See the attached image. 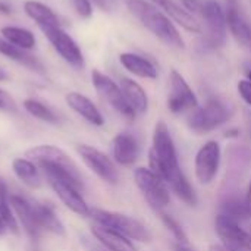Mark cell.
<instances>
[{
    "mask_svg": "<svg viewBox=\"0 0 251 251\" xmlns=\"http://www.w3.org/2000/svg\"><path fill=\"white\" fill-rule=\"evenodd\" d=\"M129 12L160 41L174 49H184L185 43L172 19L147 0H126Z\"/></svg>",
    "mask_w": 251,
    "mask_h": 251,
    "instance_id": "cell-1",
    "label": "cell"
},
{
    "mask_svg": "<svg viewBox=\"0 0 251 251\" xmlns=\"http://www.w3.org/2000/svg\"><path fill=\"white\" fill-rule=\"evenodd\" d=\"M149 169L159 175L165 182L182 171L178 163V154L169 128L163 121H159L154 126L153 146L149 153Z\"/></svg>",
    "mask_w": 251,
    "mask_h": 251,
    "instance_id": "cell-2",
    "label": "cell"
},
{
    "mask_svg": "<svg viewBox=\"0 0 251 251\" xmlns=\"http://www.w3.org/2000/svg\"><path fill=\"white\" fill-rule=\"evenodd\" d=\"M90 216L93 221L99 225H103L106 228H110L122 235H125L129 240H135L140 243H149L151 240V232L149 228L140 222L138 219H134L131 216L118 213V212H109L103 209H91Z\"/></svg>",
    "mask_w": 251,
    "mask_h": 251,
    "instance_id": "cell-3",
    "label": "cell"
},
{
    "mask_svg": "<svg viewBox=\"0 0 251 251\" xmlns=\"http://www.w3.org/2000/svg\"><path fill=\"white\" fill-rule=\"evenodd\" d=\"M231 116L232 109L229 104L219 99H210L190 116L188 126L196 134H207L228 122Z\"/></svg>",
    "mask_w": 251,
    "mask_h": 251,
    "instance_id": "cell-4",
    "label": "cell"
},
{
    "mask_svg": "<svg viewBox=\"0 0 251 251\" xmlns=\"http://www.w3.org/2000/svg\"><path fill=\"white\" fill-rule=\"evenodd\" d=\"M134 181L138 190L141 191V194L144 196V199L149 201V204L153 209L162 210L169 204L171 194H169L168 184L151 169L137 168L134 172Z\"/></svg>",
    "mask_w": 251,
    "mask_h": 251,
    "instance_id": "cell-5",
    "label": "cell"
},
{
    "mask_svg": "<svg viewBox=\"0 0 251 251\" xmlns=\"http://www.w3.org/2000/svg\"><path fill=\"white\" fill-rule=\"evenodd\" d=\"M41 32L46 35V38L50 41L53 49L57 51V54L71 66L81 69L84 66V54L78 46V43L60 26V25H53V26H44L40 28Z\"/></svg>",
    "mask_w": 251,
    "mask_h": 251,
    "instance_id": "cell-6",
    "label": "cell"
},
{
    "mask_svg": "<svg viewBox=\"0 0 251 251\" xmlns=\"http://www.w3.org/2000/svg\"><path fill=\"white\" fill-rule=\"evenodd\" d=\"M91 81L96 88V91L101 96L103 100H106L118 113H121L124 118L132 121L135 119V112L128 104V101L124 97V93L121 87L106 74L100 72L99 69H93L91 72Z\"/></svg>",
    "mask_w": 251,
    "mask_h": 251,
    "instance_id": "cell-7",
    "label": "cell"
},
{
    "mask_svg": "<svg viewBox=\"0 0 251 251\" xmlns=\"http://www.w3.org/2000/svg\"><path fill=\"white\" fill-rule=\"evenodd\" d=\"M200 15L207 26V46L212 49L224 46L226 40V18L222 6L216 0H206L201 4Z\"/></svg>",
    "mask_w": 251,
    "mask_h": 251,
    "instance_id": "cell-8",
    "label": "cell"
},
{
    "mask_svg": "<svg viewBox=\"0 0 251 251\" xmlns=\"http://www.w3.org/2000/svg\"><path fill=\"white\" fill-rule=\"evenodd\" d=\"M197 106H199V100L193 88L188 85L185 78L178 71L174 69L169 76V97H168L169 110L178 115L187 110L197 109Z\"/></svg>",
    "mask_w": 251,
    "mask_h": 251,
    "instance_id": "cell-9",
    "label": "cell"
},
{
    "mask_svg": "<svg viewBox=\"0 0 251 251\" xmlns=\"http://www.w3.org/2000/svg\"><path fill=\"white\" fill-rule=\"evenodd\" d=\"M215 229L222 241V247L228 251H251V234L246 232L238 222L218 215Z\"/></svg>",
    "mask_w": 251,
    "mask_h": 251,
    "instance_id": "cell-10",
    "label": "cell"
},
{
    "mask_svg": "<svg viewBox=\"0 0 251 251\" xmlns=\"http://www.w3.org/2000/svg\"><path fill=\"white\" fill-rule=\"evenodd\" d=\"M221 165V146L216 141H207L200 147L196 156V178L201 185L210 184L219 171Z\"/></svg>",
    "mask_w": 251,
    "mask_h": 251,
    "instance_id": "cell-11",
    "label": "cell"
},
{
    "mask_svg": "<svg viewBox=\"0 0 251 251\" xmlns=\"http://www.w3.org/2000/svg\"><path fill=\"white\" fill-rule=\"evenodd\" d=\"M78 153L82 159V162L104 182L107 184H118V171L113 165V162L100 150L91 147V146H79Z\"/></svg>",
    "mask_w": 251,
    "mask_h": 251,
    "instance_id": "cell-12",
    "label": "cell"
},
{
    "mask_svg": "<svg viewBox=\"0 0 251 251\" xmlns=\"http://www.w3.org/2000/svg\"><path fill=\"white\" fill-rule=\"evenodd\" d=\"M25 157L29 159L31 162L34 163H38V165H56V166H60V168H65L74 174H79L76 165L74 163V160L59 147L56 146H37V147H32L29 150L25 151Z\"/></svg>",
    "mask_w": 251,
    "mask_h": 251,
    "instance_id": "cell-13",
    "label": "cell"
},
{
    "mask_svg": "<svg viewBox=\"0 0 251 251\" xmlns=\"http://www.w3.org/2000/svg\"><path fill=\"white\" fill-rule=\"evenodd\" d=\"M49 185L54 191V194L60 199V201L78 216H90V207L81 196V190L74 187L66 181H60L56 178H47Z\"/></svg>",
    "mask_w": 251,
    "mask_h": 251,
    "instance_id": "cell-14",
    "label": "cell"
},
{
    "mask_svg": "<svg viewBox=\"0 0 251 251\" xmlns=\"http://www.w3.org/2000/svg\"><path fill=\"white\" fill-rule=\"evenodd\" d=\"M225 18H226V26L229 28L234 38L243 44L251 46V26L244 19L238 0H225Z\"/></svg>",
    "mask_w": 251,
    "mask_h": 251,
    "instance_id": "cell-15",
    "label": "cell"
},
{
    "mask_svg": "<svg viewBox=\"0 0 251 251\" xmlns=\"http://www.w3.org/2000/svg\"><path fill=\"white\" fill-rule=\"evenodd\" d=\"M9 200H10L12 210L15 212L16 219L22 225L25 234L31 240H37L41 235L43 231L40 229V226H38V224L35 221L34 210H32V201L26 200L22 196H16V194H12Z\"/></svg>",
    "mask_w": 251,
    "mask_h": 251,
    "instance_id": "cell-16",
    "label": "cell"
},
{
    "mask_svg": "<svg viewBox=\"0 0 251 251\" xmlns=\"http://www.w3.org/2000/svg\"><path fill=\"white\" fill-rule=\"evenodd\" d=\"M65 100H66V104L75 113H78L81 118H84L91 125H96V126L104 125V118H103L101 112L87 96L76 93V91H71L66 94Z\"/></svg>",
    "mask_w": 251,
    "mask_h": 251,
    "instance_id": "cell-17",
    "label": "cell"
},
{
    "mask_svg": "<svg viewBox=\"0 0 251 251\" xmlns=\"http://www.w3.org/2000/svg\"><path fill=\"white\" fill-rule=\"evenodd\" d=\"M159 9H162L174 22H176L178 25H181L184 29L190 31V32H194V34H199L201 32V25L200 22L196 19V16L188 12L184 6L178 4L176 1L174 0H153Z\"/></svg>",
    "mask_w": 251,
    "mask_h": 251,
    "instance_id": "cell-18",
    "label": "cell"
},
{
    "mask_svg": "<svg viewBox=\"0 0 251 251\" xmlns=\"http://www.w3.org/2000/svg\"><path fill=\"white\" fill-rule=\"evenodd\" d=\"M91 234L94 237L96 241H99L103 247H106L110 251H135L134 244L131 243L129 238H126L125 235L106 228L103 225H93L91 226Z\"/></svg>",
    "mask_w": 251,
    "mask_h": 251,
    "instance_id": "cell-19",
    "label": "cell"
},
{
    "mask_svg": "<svg viewBox=\"0 0 251 251\" xmlns=\"http://www.w3.org/2000/svg\"><path fill=\"white\" fill-rule=\"evenodd\" d=\"M140 147L137 140L128 134L121 132L113 138V157L122 166H131L137 162Z\"/></svg>",
    "mask_w": 251,
    "mask_h": 251,
    "instance_id": "cell-20",
    "label": "cell"
},
{
    "mask_svg": "<svg viewBox=\"0 0 251 251\" xmlns=\"http://www.w3.org/2000/svg\"><path fill=\"white\" fill-rule=\"evenodd\" d=\"M121 65L132 75L146 78V79H156L157 78V68L144 56L137 53H122L119 56Z\"/></svg>",
    "mask_w": 251,
    "mask_h": 251,
    "instance_id": "cell-21",
    "label": "cell"
},
{
    "mask_svg": "<svg viewBox=\"0 0 251 251\" xmlns=\"http://www.w3.org/2000/svg\"><path fill=\"white\" fill-rule=\"evenodd\" d=\"M32 210H34L35 221L41 231H47L59 237L65 235V226L57 218V215L54 213L53 207L43 204V203L32 201Z\"/></svg>",
    "mask_w": 251,
    "mask_h": 251,
    "instance_id": "cell-22",
    "label": "cell"
},
{
    "mask_svg": "<svg viewBox=\"0 0 251 251\" xmlns=\"http://www.w3.org/2000/svg\"><path fill=\"white\" fill-rule=\"evenodd\" d=\"M125 100L135 113H146L149 109V99L144 88L131 78H122L119 84Z\"/></svg>",
    "mask_w": 251,
    "mask_h": 251,
    "instance_id": "cell-23",
    "label": "cell"
},
{
    "mask_svg": "<svg viewBox=\"0 0 251 251\" xmlns=\"http://www.w3.org/2000/svg\"><path fill=\"white\" fill-rule=\"evenodd\" d=\"M0 54L34 71L38 74H44V66L41 65V62H38L34 56H31L26 50H22L13 44H10L9 41H6L3 37H0Z\"/></svg>",
    "mask_w": 251,
    "mask_h": 251,
    "instance_id": "cell-24",
    "label": "cell"
},
{
    "mask_svg": "<svg viewBox=\"0 0 251 251\" xmlns=\"http://www.w3.org/2000/svg\"><path fill=\"white\" fill-rule=\"evenodd\" d=\"M24 10L25 13L38 25V28L44 26H53V25H60L57 15L44 3L37 1V0H26L24 3Z\"/></svg>",
    "mask_w": 251,
    "mask_h": 251,
    "instance_id": "cell-25",
    "label": "cell"
},
{
    "mask_svg": "<svg viewBox=\"0 0 251 251\" xmlns=\"http://www.w3.org/2000/svg\"><path fill=\"white\" fill-rule=\"evenodd\" d=\"M12 169L19 181H22L29 188H38L41 185V176L37 166L29 159L18 157L12 162Z\"/></svg>",
    "mask_w": 251,
    "mask_h": 251,
    "instance_id": "cell-26",
    "label": "cell"
},
{
    "mask_svg": "<svg viewBox=\"0 0 251 251\" xmlns=\"http://www.w3.org/2000/svg\"><path fill=\"white\" fill-rule=\"evenodd\" d=\"M0 34L6 41H9L10 44L19 47L22 50L28 51L35 47V35L26 28L7 25L0 29Z\"/></svg>",
    "mask_w": 251,
    "mask_h": 251,
    "instance_id": "cell-27",
    "label": "cell"
},
{
    "mask_svg": "<svg viewBox=\"0 0 251 251\" xmlns=\"http://www.w3.org/2000/svg\"><path fill=\"white\" fill-rule=\"evenodd\" d=\"M222 216H226L235 222H241V221H247L250 218L247 204H246V199H240V197H228L222 204H221V213Z\"/></svg>",
    "mask_w": 251,
    "mask_h": 251,
    "instance_id": "cell-28",
    "label": "cell"
},
{
    "mask_svg": "<svg viewBox=\"0 0 251 251\" xmlns=\"http://www.w3.org/2000/svg\"><path fill=\"white\" fill-rule=\"evenodd\" d=\"M22 106H24V109L31 116H34L38 121L49 122V124H56L57 122L56 113L49 106H46L44 103H41V101H38L35 99H26V100H24Z\"/></svg>",
    "mask_w": 251,
    "mask_h": 251,
    "instance_id": "cell-29",
    "label": "cell"
},
{
    "mask_svg": "<svg viewBox=\"0 0 251 251\" xmlns=\"http://www.w3.org/2000/svg\"><path fill=\"white\" fill-rule=\"evenodd\" d=\"M9 199L10 197L7 194L6 182L0 178V216L4 221L7 229H10L13 234H18V222H16V216H13L12 213V206Z\"/></svg>",
    "mask_w": 251,
    "mask_h": 251,
    "instance_id": "cell-30",
    "label": "cell"
},
{
    "mask_svg": "<svg viewBox=\"0 0 251 251\" xmlns=\"http://www.w3.org/2000/svg\"><path fill=\"white\" fill-rule=\"evenodd\" d=\"M157 213H159V216H160V219H162V222L165 224V226L172 232V235L176 238V241L178 243H181V244H188V238H187V235H185V232H184V229L181 228V225L172 218V216H169V215H166V213H163L162 210H156Z\"/></svg>",
    "mask_w": 251,
    "mask_h": 251,
    "instance_id": "cell-31",
    "label": "cell"
},
{
    "mask_svg": "<svg viewBox=\"0 0 251 251\" xmlns=\"http://www.w3.org/2000/svg\"><path fill=\"white\" fill-rule=\"evenodd\" d=\"M72 4H74V9L76 10V13L81 16V18H91L93 15V4H91V0H72Z\"/></svg>",
    "mask_w": 251,
    "mask_h": 251,
    "instance_id": "cell-32",
    "label": "cell"
},
{
    "mask_svg": "<svg viewBox=\"0 0 251 251\" xmlns=\"http://www.w3.org/2000/svg\"><path fill=\"white\" fill-rule=\"evenodd\" d=\"M238 93L243 97V100L251 106V82L247 79H243L238 82Z\"/></svg>",
    "mask_w": 251,
    "mask_h": 251,
    "instance_id": "cell-33",
    "label": "cell"
},
{
    "mask_svg": "<svg viewBox=\"0 0 251 251\" xmlns=\"http://www.w3.org/2000/svg\"><path fill=\"white\" fill-rule=\"evenodd\" d=\"M15 103L12 100V97H9V94L0 88V110H15Z\"/></svg>",
    "mask_w": 251,
    "mask_h": 251,
    "instance_id": "cell-34",
    "label": "cell"
},
{
    "mask_svg": "<svg viewBox=\"0 0 251 251\" xmlns=\"http://www.w3.org/2000/svg\"><path fill=\"white\" fill-rule=\"evenodd\" d=\"M81 243H82V246L85 247L87 251H110L107 250L106 247H103L99 241L91 240V238H87V237H82L81 238Z\"/></svg>",
    "mask_w": 251,
    "mask_h": 251,
    "instance_id": "cell-35",
    "label": "cell"
},
{
    "mask_svg": "<svg viewBox=\"0 0 251 251\" xmlns=\"http://www.w3.org/2000/svg\"><path fill=\"white\" fill-rule=\"evenodd\" d=\"M103 12H112L116 6V0H91Z\"/></svg>",
    "mask_w": 251,
    "mask_h": 251,
    "instance_id": "cell-36",
    "label": "cell"
},
{
    "mask_svg": "<svg viewBox=\"0 0 251 251\" xmlns=\"http://www.w3.org/2000/svg\"><path fill=\"white\" fill-rule=\"evenodd\" d=\"M182 4H184V7L190 12H194V13H200V10H201V4H203V1L201 0H182Z\"/></svg>",
    "mask_w": 251,
    "mask_h": 251,
    "instance_id": "cell-37",
    "label": "cell"
},
{
    "mask_svg": "<svg viewBox=\"0 0 251 251\" xmlns=\"http://www.w3.org/2000/svg\"><path fill=\"white\" fill-rule=\"evenodd\" d=\"M10 12H12L10 6H9L6 1L0 0V13H3V15H10Z\"/></svg>",
    "mask_w": 251,
    "mask_h": 251,
    "instance_id": "cell-38",
    "label": "cell"
},
{
    "mask_svg": "<svg viewBox=\"0 0 251 251\" xmlns=\"http://www.w3.org/2000/svg\"><path fill=\"white\" fill-rule=\"evenodd\" d=\"M246 125H247V134H249V138L251 141V112H246Z\"/></svg>",
    "mask_w": 251,
    "mask_h": 251,
    "instance_id": "cell-39",
    "label": "cell"
},
{
    "mask_svg": "<svg viewBox=\"0 0 251 251\" xmlns=\"http://www.w3.org/2000/svg\"><path fill=\"white\" fill-rule=\"evenodd\" d=\"M246 204H247V209H249V213H250L251 218V182L250 187H249V191H247V196H246Z\"/></svg>",
    "mask_w": 251,
    "mask_h": 251,
    "instance_id": "cell-40",
    "label": "cell"
},
{
    "mask_svg": "<svg viewBox=\"0 0 251 251\" xmlns=\"http://www.w3.org/2000/svg\"><path fill=\"white\" fill-rule=\"evenodd\" d=\"M174 250L175 251H193L191 249H188V246H187V244H181V243H176V244L174 246Z\"/></svg>",
    "mask_w": 251,
    "mask_h": 251,
    "instance_id": "cell-41",
    "label": "cell"
},
{
    "mask_svg": "<svg viewBox=\"0 0 251 251\" xmlns=\"http://www.w3.org/2000/svg\"><path fill=\"white\" fill-rule=\"evenodd\" d=\"M209 251H228V250H226V249H224L221 244H213V246H210Z\"/></svg>",
    "mask_w": 251,
    "mask_h": 251,
    "instance_id": "cell-42",
    "label": "cell"
},
{
    "mask_svg": "<svg viewBox=\"0 0 251 251\" xmlns=\"http://www.w3.org/2000/svg\"><path fill=\"white\" fill-rule=\"evenodd\" d=\"M6 229H7V226H6L4 221L1 219V216H0V235H3L6 232Z\"/></svg>",
    "mask_w": 251,
    "mask_h": 251,
    "instance_id": "cell-43",
    "label": "cell"
},
{
    "mask_svg": "<svg viewBox=\"0 0 251 251\" xmlns=\"http://www.w3.org/2000/svg\"><path fill=\"white\" fill-rule=\"evenodd\" d=\"M9 78V75H7V72L3 69V68H0V81H6Z\"/></svg>",
    "mask_w": 251,
    "mask_h": 251,
    "instance_id": "cell-44",
    "label": "cell"
},
{
    "mask_svg": "<svg viewBox=\"0 0 251 251\" xmlns=\"http://www.w3.org/2000/svg\"><path fill=\"white\" fill-rule=\"evenodd\" d=\"M246 75H247V81L251 82V65H247L246 66Z\"/></svg>",
    "mask_w": 251,
    "mask_h": 251,
    "instance_id": "cell-45",
    "label": "cell"
}]
</instances>
